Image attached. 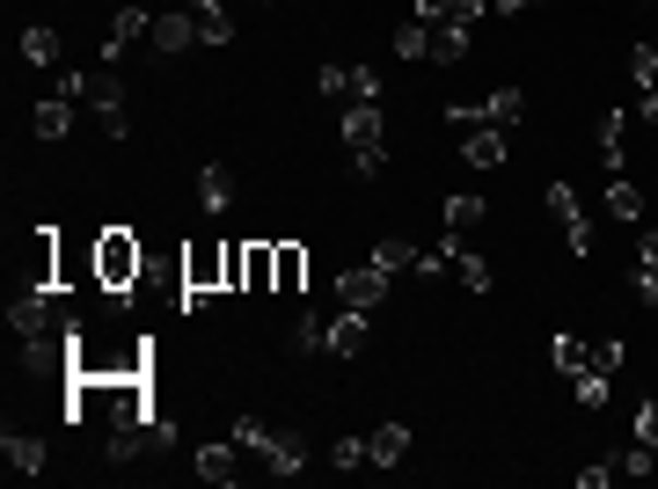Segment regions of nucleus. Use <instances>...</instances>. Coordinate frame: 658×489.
Returning <instances> with one entry per match:
<instances>
[{
	"mask_svg": "<svg viewBox=\"0 0 658 489\" xmlns=\"http://www.w3.org/2000/svg\"><path fill=\"white\" fill-rule=\"evenodd\" d=\"M235 445H242L264 475H278V482L308 467V439H300V431H286V424H256V416H242V424H235Z\"/></svg>",
	"mask_w": 658,
	"mask_h": 489,
	"instance_id": "obj_1",
	"label": "nucleus"
},
{
	"mask_svg": "<svg viewBox=\"0 0 658 489\" xmlns=\"http://www.w3.org/2000/svg\"><path fill=\"white\" fill-rule=\"evenodd\" d=\"M337 132H344V147H351V169L359 175L388 169V118H381V102H351V110H337Z\"/></svg>",
	"mask_w": 658,
	"mask_h": 489,
	"instance_id": "obj_2",
	"label": "nucleus"
},
{
	"mask_svg": "<svg viewBox=\"0 0 658 489\" xmlns=\"http://www.w3.org/2000/svg\"><path fill=\"white\" fill-rule=\"evenodd\" d=\"M8 329L15 337H73L81 321L59 307V285H23V293L8 299Z\"/></svg>",
	"mask_w": 658,
	"mask_h": 489,
	"instance_id": "obj_3",
	"label": "nucleus"
},
{
	"mask_svg": "<svg viewBox=\"0 0 658 489\" xmlns=\"http://www.w3.org/2000/svg\"><path fill=\"white\" fill-rule=\"evenodd\" d=\"M146 270V248L132 242V227H103L96 234V285L103 293H132Z\"/></svg>",
	"mask_w": 658,
	"mask_h": 489,
	"instance_id": "obj_4",
	"label": "nucleus"
},
{
	"mask_svg": "<svg viewBox=\"0 0 658 489\" xmlns=\"http://www.w3.org/2000/svg\"><path fill=\"white\" fill-rule=\"evenodd\" d=\"M315 96L337 102V110H351V102H381V74H373V66H322Z\"/></svg>",
	"mask_w": 658,
	"mask_h": 489,
	"instance_id": "obj_5",
	"label": "nucleus"
},
{
	"mask_svg": "<svg viewBox=\"0 0 658 489\" xmlns=\"http://www.w3.org/2000/svg\"><path fill=\"white\" fill-rule=\"evenodd\" d=\"M549 212H557V227H563V242H571V256H593V212H585V197L571 191V183H549Z\"/></svg>",
	"mask_w": 658,
	"mask_h": 489,
	"instance_id": "obj_6",
	"label": "nucleus"
},
{
	"mask_svg": "<svg viewBox=\"0 0 658 489\" xmlns=\"http://www.w3.org/2000/svg\"><path fill=\"white\" fill-rule=\"evenodd\" d=\"M88 102H96V118H103V132H110V139H124V132H132V110H124L118 66H96V74H88Z\"/></svg>",
	"mask_w": 658,
	"mask_h": 489,
	"instance_id": "obj_7",
	"label": "nucleus"
},
{
	"mask_svg": "<svg viewBox=\"0 0 658 489\" xmlns=\"http://www.w3.org/2000/svg\"><path fill=\"white\" fill-rule=\"evenodd\" d=\"M388 285H395V278H388L381 264H351V270L337 278V299H344V307H366V315H373V307L388 299Z\"/></svg>",
	"mask_w": 658,
	"mask_h": 489,
	"instance_id": "obj_8",
	"label": "nucleus"
},
{
	"mask_svg": "<svg viewBox=\"0 0 658 489\" xmlns=\"http://www.w3.org/2000/svg\"><path fill=\"white\" fill-rule=\"evenodd\" d=\"M146 29H154V15H146V8H118V23H110V37H103V66H124V51L132 45H146Z\"/></svg>",
	"mask_w": 658,
	"mask_h": 489,
	"instance_id": "obj_9",
	"label": "nucleus"
},
{
	"mask_svg": "<svg viewBox=\"0 0 658 489\" xmlns=\"http://www.w3.org/2000/svg\"><path fill=\"white\" fill-rule=\"evenodd\" d=\"M403 453H410V424H403V416H388V424L366 431V467H403Z\"/></svg>",
	"mask_w": 658,
	"mask_h": 489,
	"instance_id": "obj_10",
	"label": "nucleus"
},
{
	"mask_svg": "<svg viewBox=\"0 0 658 489\" xmlns=\"http://www.w3.org/2000/svg\"><path fill=\"white\" fill-rule=\"evenodd\" d=\"M191 37H198V15H191V8H169V15H154V29H146V45L161 51V59L191 51Z\"/></svg>",
	"mask_w": 658,
	"mask_h": 489,
	"instance_id": "obj_11",
	"label": "nucleus"
},
{
	"mask_svg": "<svg viewBox=\"0 0 658 489\" xmlns=\"http://www.w3.org/2000/svg\"><path fill=\"white\" fill-rule=\"evenodd\" d=\"M198 482H213V489L242 482V445H235V439H219V445H198Z\"/></svg>",
	"mask_w": 658,
	"mask_h": 489,
	"instance_id": "obj_12",
	"label": "nucleus"
},
{
	"mask_svg": "<svg viewBox=\"0 0 658 489\" xmlns=\"http://www.w3.org/2000/svg\"><path fill=\"white\" fill-rule=\"evenodd\" d=\"M0 461H8V475H23V482H29V475H45L51 453H45L37 431H8V439H0Z\"/></svg>",
	"mask_w": 658,
	"mask_h": 489,
	"instance_id": "obj_13",
	"label": "nucleus"
},
{
	"mask_svg": "<svg viewBox=\"0 0 658 489\" xmlns=\"http://www.w3.org/2000/svg\"><path fill=\"white\" fill-rule=\"evenodd\" d=\"M198 15V45H235V15H227V0H183Z\"/></svg>",
	"mask_w": 658,
	"mask_h": 489,
	"instance_id": "obj_14",
	"label": "nucleus"
},
{
	"mask_svg": "<svg viewBox=\"0 0 658 489\" xmlns=\"http://www.w3.org/2000/svg\"><path fill=\"white\" fill-rule=\"evenodd\" d=\"M359 351H366V307H344L330 321V358H359Z\"/></svg>",
	"mask_w": 658,
	"mask_h": 489,
	"instance_id": "obj_15",
	"label": "nucleus"
},
{
	"mask_svg": "<svg viewBox=\"0 0 658 489\" xmlns=\"http://www.w3.org/2000/svg\"><path fill=\"white\" fill-rule=\"evenodd\" d=\"M483 8L490 0H417V23H483Z\"/></svg>",
	"mask_w": 658,
	"mask_h": 489,
	"instance_id": "obj_16",
	"label": "nucleus"
},
{
	"mask_svg": "<svg viewBox=\"0 0 658 489\" xmlns=\"http://www.w3.org/2000/svg\"><path fill=\"white\" fill-rule=\"evenodd\" d=\"M242 285H249V293H278V242H249Z\"/></svg>",
	"mask_w": 658,
	"mask_h": 489,
	"instance_id": "obj_17",
	"label": "nucleus"
},
{
	"mask_svg": "<svg viewBox=\"0 0 658 489\" xmlns=\"http://www.w3.org/2000/svg\"><path fill=\"white\" fill-rule=\"evenodd\" d=\"M462 154H468V169H505V132H462Z\"/></svg>",
	"mask_w": 658,
	"mask_h": 489,
	"instance_id": "obj_18",
	"label": "nucleus"
},
{
	"mask_svg": "<svg viewBox=\"0 0 658 489\" xmlns=\"http://www.w3.org/2000/svg\"><path fill=\"white\" fill-rule=\"evenodd\" d=\"M439 220H446V234H462V242H468V234L483 227V197H476V191H454V197H446V212H439Z\"/></svg>",
	"mask_w": 658,
	"mask_h": 489,
	"instance_id": "obj_19",
	"label": "nucleus"
},
{
	"mask_svg": "<svg viewBox=\"0 0 658 489\" xmlns=\"http://www.w3.org/2000/svg\"><path fill=\"white\" fill-rule=\"evenodd\" d=\"M622 124H630V110H600V161H608V175L630 169V154H622Z\"/></svg>",
	"mask_w": 658,
	"mask_h": 489,
	"instance_id": "obj_20",
	"label": "nucleus"
},
{
	"mask_svg": "<svg viewBox=\"0 0 658 489\" xmlns=\"http://www.w3.org/2000/svg\"><path fill=\"white\" fill-rule=\"evenodd\" d=\"M59 51H67V37H59L51 23L23 29V59H29V66H45V74H51V66H59Z\"/></svg>",
	"mask_w": 658,
	"mask_h": 489,
	"instance_id": "obj_21",
	"label": "nucleus"
},
{
	"mask_svg": "<svg viewBox=\"0 0 658 489\" xmlns=\"http://www.w3.org/2000/svg\"><path fill=\"white\" fill-rule=\"evenodd\" d=\"M468 45H476V23H439V29H432V59H439V66L468 59Z\"/></svg>",
	"mask_w": 658,
	"mask_h": 489,
	"instance_id": "obj_22",
	"label": "nucleus"
},
{
	"mask_svg": "<svg viewBox=\"0 0 658 489\" xmlns=\"http://www.w3.org/2000/svg\"><path fill=\"white\" fill-rule=\"evenodd\" d=\"M29 124H37V139H67V132H73V102L67 96H45L37 110H29Z\"/></svg>",
	"mask_w": 658,
	"mask_h": 489,
	"instance_id": "obj_23",
	"label": "nucleus"
},
{
	"mask_svg": "<svg viewBox=\"0 0 658 489\" xmlns=\"http://www.w3.org/2000/svg\"><path fill=\"white\" fill-rule=\"evenodd\" d=\"M366 264H381L395 278V270H417V242H403V234H381V242L366 248Z\"/></svg>",
	"mask_w": 658,
	"mask_h": 489,
	"instance_id": "obj_24",
	"label": "nucleus"
},
{
	"mask_svg": "<svg viewBox=\"0 0 658 489\" xmlns=\"http://www.w3.org/2000/svg\"><path fill=\"white\" fill-rule=\"evenodd\" d=\"M198 205H205V212H227V205H235V175L219 169H198Z\"/></svg>",
	"mask_w": 658,
	"mask_h": 489,
	"instance_id": "obj_25",
	"label": "nucleus"
},
{
	"mask_svg": "<svg viewBox=\"0 0 658 489\" xmlns=\"http://www.w3.org/2000/svg\"><path fill=\"white\" fill-rule=\"evenodd\" d=\"M519 110H527V96H519V88L483 96V124H490V132H512V124H519Z\"/></svg>",
	"mask_w": 658,
	"mask_h": 489,
	"instance_id": "obj_26",
	"label": "nucleus"
},
{
	"mask_svg": "<svg viewBox=\"0 0 658 489\" xmlns=\"http://www.w3.org/2000/svg\"><path fill=\"white\" fill-rule=\"evenodd\" d=\"M571 394H578L585 409H608V394H614V372H600V366L571 372Z\"/></svg>",
	"mask_w": 658,
	"mask_h": 489,
	"instance_id": "obj_27",
	"label": "nucleus"
},
{
	"mask_svg": "<svg viewBox=\"0 0 658 489\" xmlns=\"http://www.w3.org/2000/svg\"><path fill=\"white\" fill-rule=\"evenodd\" d=\"M300 285H308V248L278 242V293H300Z\"/></svg>",
	"mask_w": 658,
	"mask_h": 489,
	"instance_id": "obj_28",
	"label": "nucleus"
},
{
	"mask_svg": "<svg viewBox=\"0 0 658 489\" xmlns=\"http://www.w3.org/2000/svg\"><path fill=\"white\" fill-rule=\"evenodd\" d=\"M446 242H454V278H462L468 293H490V264H483V256H468L462 234H446Z\"/></svg>",
	"mask_w": 658,
	"mask_h": 489,
	"instance_id": "obj_29",
	"label": "nucleus"
},
{
	"mask_svg": "<svg viewBox=\"0 0 658 489\" xmlns=\"http://www.w3.org/2000/svg\"><path fill=\"white\" fill-rule=\"evenodd\" d=\"M549 358H557V372H585V366H593V343H585V337H571V329H563V337L549 343Z\"/></svg>",
	"mask_w": 658,
	"mask_h": 489,
	"instance_id": "obj_30",
	"label": "nucleus"
},
{
	"mask_svg": "<svg viewBox=\"0 0 658 489\" xmlns=\"http://www.w3.org/2000/svg\"><path fill=\"white\" fill-rule=\"evenodd\" d=\"M608 212H614V220H644V191H636L630 175H614V183H608Z\"/></svg>",
	"mask_w": 658,
	"mask_h": 489,
	"instance_id": "obj_31",
	"label": "nucleus"
},
{
	"mask_svg": "<svg viewBox=\"0 0 658 489\" xmlns=\"http://www.w3.org/2000/svg\"><path fill=\"white\" fill-rule=\"evenodd\" d=\"M395 59H432V23H417L410 15V23L395 29Z\"/></svg>",
	"mask_w": 658,
	"mask_h": 489,
	"instance_id": "obj_32",
	"label": "nucleus"
},
{
	"mask_svg": "<svg viewBox=\"0 0 658 489\" xmlns=\"http://www.w3.org/2000/svg\"><path fill=\"white\" fill-rule=\"evenodd\" d=\"M630 81H636V96H644V88H658V45H636L630 51Z\"/></svg>",
	"mask_w": 658,
	"mask_h": 489,
	"instance_id": "obj_33",
	"label": "nucleus"
},
{
	"mask_svg": "<svg viewBox=\"0 0 658 489\" xmlns=\"http://www.w3.org/2000/svg\"><path fill=\"white\" fill-rule=\"evenodd\" d=\"M614 475H658V445H644V439H636L630 453L614 461Z\"/></svg>",
	"mask_w": 658,
	"mask_h": 489,
	"instance_id": "obj_34",
	"label": "nucleus"
},
{
	"mask_svg": "<svg viewBox=\"0 0 658 489\" xmlns=\"http://www.w3.org/2000/svg\"><path fill=\"white\" fill-rule=\"evenodd\" d=\"M446 124L454 132H483V102H446Z\"/></svg>",
	"mask_w": 658,
	"mask_h": 489,
	"instance_id": "obj_35",
	"label": "nucleus"
},
{
	"mask_svg": "<svg viewBox=\"0 0 658 489\" xmlns=\"http://www.w3.org/2000/svg\"><path fill=\"white\" fill-rule=\"evenodd\" d=\"M330 467H344V475L366 467V439H337V445H330Z\"/></svg>",
	"mask_w": 658,
	"mask_h": 489,
	"instance_id": "obj_36",
	"label": "nucleus"
},
{
	"mask_svg": "<svg viewBox=\"0 0 658 489\" xmlns=\"http://www.w3.org/2000/svg\"><path fill=\"white\" fill-rule=\"evenodd\" d=\"M300 351H330V321L322 315H300Z\"/></svg>",
	"mask_w": 658,
	"mask_h": 489,
	"instance_id": "obj_37",
	"label": "nucleus"
},
{
	"mask_svg": "<svg viewBox=\"0 0 658 489\" xmlns=\"http://www.w3.org/2000/svg\"><path fill=\"white\" fill-rule=\"evenodd\" d=\"M242 270H249V242H227V293H242Z\"/></svg>",
	"mask_w": 658,
	"mask_h": 489,
	"instance_id": "obj_38",
	"label": "nucleus"
},
{
	"mask_svg": "<svg viewBox=\"0 0 658 489\" xmlns=\"http://www.w3.org/2000/svg\"><path fill=\"white\" fill-rule=\"evenodd\" d=\"M636 299L658 315V264H636Z\"/></svg>",
	"mask_w": 658,
	"mask_h": 489,
	"instance_id": "obj_39",
	"label": "nucleus"
},
{
	"mask_svg": "<svg viewBox=\"0 0 658 489\" xmlns=\"http://www.w3.org/2000/svg\"><path fill=\"white\" fill-rule=\"evenodd\" d=\"M51 96H67V102H88V74H73V66H67V74H59V88H51Z\"/></svg>",
	"mask_w": 658,
	"mask_h": 489,
	"instance_id": "obj_40",
	"label": "nucleus"
},
{
	"mask_svg": "<svg viewBox=\"0 0 658 489\" xmlns=\"http://www.w3.org/2000/svg\"><path fill=\"white\" fill-rule=\"evenodd\" d=\"M622 358H630V343H600V351H593V366L600 372H622Z\"/></svg>",
	"mask_w": 658,
	"mask_h": 489,
	"instance_id": "obj_41",
	"label": "nucleus"
},
{
	"mask_svg": "<svg viewBox=\"0 0 658 489\" xmlns=\"http://www.w3.org/2000/svg\"><path fill=\"white\" fill-rule=\"evenodd\" d=\"M636 439L658 445V402H644V409H636Z\"/></svg>",
	"mask_w": 658,
	"mask_h": 489,
	"instance_id": "obj_42",
	"label": "nucleus"
},
{
	"mask_svg": "<svg viewBox=\"0 0 658 489\" xmlns=\"http://www.w3.org/2000/svg\"><path fill=\"white\" fill-rule=\"evenodd\" d=\"M614 482V461H600V467H578V489H608Z\"/></svg>",
	"mask_w": 658,
	"mask_h": 489,
	"instance_id": "obj_43",
	"label": "nucleus"
},
{
	"mask_svg": "<svg viewBox=\"0 0 658 489\" xmlns=\"http://www.w3.org/2000/svg\"><path fill=\"white\" fill-rule=\"evenodd\" d=\"M636 264H658V227H644V234H636Z\"/></svg>",
	"mask_w": 658,
	"mask_h": 489,
	"instance_id": "obj_44",
	"label": "nucleus"
},
{
	"mask_svg": "<svg viewBox=\"0 0 658 489\" xmlns=\"http://www.w3.org/2000/svg\"><path fill=\"white\" fill-rule=\"evenodd\" d=\"M636 118H651V124H658V88H644V96H636Z\"/></svg>",
	"mask_w": 658,
	"mask_h": 489,
	"instance_id": "obj_45",
	"label": "nucleus"
},
{
	"mask_svg": "<svg viewBox=\"0 0 658 489\" xmlns=\"http://www.w3.org/2000/svg\"><path fill=\"white\" fill-rule=\"evenodd\" d=\"M490 8H498V15H519V8H535V0H490Z\"/></svg>",
	"mask_w": 658,
	"mask_h": 489,
	"instance_id": "obj_46",
	"label": "nucleus"
},
{
	"mask_svg": "<svg viewBox=\"0 0 658 489\" xmlns=\"http://www.w3.org/2000/svg\"><path fill=\"white\" fill-rule=\"evenodd\" d=\"M651 45H658V37H651Z\"/></svg>",
	"mask_w": 658,
	"mask_h": 489,
	"instance_id": "obj_47",
	"label": "nucleus"
}]
</instances>
